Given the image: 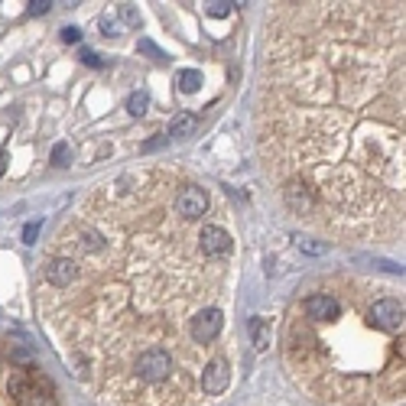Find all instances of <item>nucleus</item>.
<instances>
[{"label":"nucleus","mask_w":406,"mask_h":406,"mask_svg":"<svg viewBox=\"0 0 406 406\" xmlns=\"http://www.w3.org/2000/svg\"><path fill=\"white\" fill-rule=\"evenodd\" d=\"M403 4H273L257 92V153L280 205L338 241L400 244Z\"/></svg>","instance_id":"f257e3e1"},{"label":"nucleus","mask_w":406,"mask_h":406,"mask_svg":"<svg viewBox=\"0 0 406 406\" xmlns=\"http://www.w3.org/2000/svg\"><path fill=\"white\" fill-rule=\"evenodd\" d=\"M179 169L101 185L59 228L36 273L39 309L72 371L111 406L195 403L205 351L192 315L228 290L231 260H208L176 215Z\"/></svg>","instance_id":"f03ea898"},{"label":"nucleus","mask_w":406,"mask_h":406,"mask_svg":"<svg viewBox=\"0 0 406 406\" xmlns=\"http://www.w3.org/2000/svg\"><path fill=\"white\" fill-rule=\"evenodd\" d=\"M383 283L331 276L290 309L283 364L299 390L325 406H397L406 393V331L374 322Z\"/></svg>","instance_id":"7ed1b4c3"},{"label":"nucleus","mask_w":406,"mask_h":406,"mask_svg":"<svg viewBox=\"0 0 406 406\" xmlns=\"http://www.w3.org/2000/svg\"><path fill=\"white\" fill-rule=\"evenodd\" d=\"M7 393L16 400V406H59L55 393L43 377H33L26 371H13L7 380Z\"/></svg>","instance_id":"20e7f679"},{"label":"nucleus","mask_w":406,"mask_h":406,"mask_svg":"<svg viewBox=\"0 0 406 406\" xmlns=\"http://www.w3.org/2000/svg\"><path fill=\"white\" fill-rule=\"evenodd\" d=\"M172 208H176V215L189 224H202L208 215V208H212V199H208V192L202 189L199 182H192V179H182L176 189V199H172Z\"/></svg>","instance_id":"39448f33"},{"label":"nucleus","mask_w":406,"mask_h":406,"mask_svg":"<svg viewBox=\"0 0 406 406\" xmlns=\"http://www.w3.org/2000/svg\"><path fill=\"white\" fill-rule=\"evenodd\" d=\"M221 329H224V309L221 306H205L202 312L192 315L189 341L199 348V351H208V348H212V341H218Z\"/></svg>","instance_id":"423d86ee"},{"label":"nucleus","mask_w":406,"mask_h":406,"mask_svg":"<svg viewBox=\"0 0 406 406\" xmlns=\"http://www.w3.org/2000/svg\"><path fill=\"white\" fill-rule=\"evenodd\" d=\"M228 380H231V364H228V358H221V354L208 358L205 368L199 371V387H202L205 397H218V393H224Z\"/></svg>","instance_id":"0eeeda50"},{"label":"nucleus","mask_w":406,"mask_h":406,"mask_svg":"<svg viewBox=\"0 0 406 406\" xmlns=\"http://www.w3.org/2000/svg\"><path fill=\"white\" fill-rule=\"evenodd\" d=\"M247 331H251V345L257 348V351H267L270 341H273V329H270L267 319H263V315H253L251 322H247Z\"/></svg>","instance_id":"6e6552de"},{"label":"nucleus","mask_w":406,"mask_h":406,"mask_svg":"<svg viewBox=\"0 0 406 406\" xmlns=\"http://www.w3.org/2000/svg\"><path fill=\"white\" fill-rule=\"evenodd\" d=\"M195 131H199V117L192 114V111H179L172 117V124H169V137L172 140H189Z\"/></svg>","instance_id":"1a4fd4ad"},{"label":"nucleus","mask_w":406,"mask_h":406,"mask_svg":"<svg viewBox=\"0 0 406 406\" xmlns=\"http://www.w3.org/2000/svg\"><path fill=\"white\" fill-rule=\"evenodd\" d=\"M202 82H205V75H202L199 69H182L176 75V84H179V92L182 94H195L202 88Z\"/></svg>","instance_id":"9d476101"},{"label":"nucleus","mask_w":406,"mask_h":406,"mask_svg":"<svg viewBox=\"0 0 406 406\" xmlns=\"http://www.w3.org/2000/svg\"><path fill=\"white\" fill-rule=\"evenodd\" d=\"M146 108H150V94L146 92H133L131 98H127V111H131L133 117H143Z\"/></svg>","instance_id":"9b49d317"},{"label":"nucleus","mask_w":406,"mask_h":406,"mask_svg":"<svg viewBox=\"0 0 406 406\" xmlns=\"http://www.w3.org/2000/svg\"><path fill=\"white\" fill-rule=\"evenodd\" d=\"M117 13H121V20L127 26L140 30V13H137V7H133V4H121V7H117Z\"/></svg>","instance_id":"f8f14e48"},{"label":"nucleus","mask_w":406,"mask_h":406,"mask_svg":"<svg viewBox=\"0 0 406 406\" xmlns=\"http://www.w3.org/2000/svg\"><path fill=\"white\" fill-rule=\"evenodd\" d=\"M72 163V146L69 143H55L53 146V166H69Z\"/></svg>","instance_id":"ddd939ff"},{"label":"nucleus","mask_w":406,"mask_h":406,"mask_svg":"<svg viewBox=\"0 0 406 406\" xmlns=\"http://www.w3.org/2000/svg\"><path fill=\"white\" fill-rule=\"evenodd\" d=\"M140 53H143V55H150V59H156V62H166L169 59V55L166 53H163V49L160 46H156V43H150V39H140Z\"/></svg>","instance_id":"4468645a"},{"label":"nucleus","mask_w":406,"mask_h":406,"mask_svg":"<svg viewBox=\"0 0 406 406\" xmlns=\"http://www.w3.org/2000/svg\"><path fill=\"white\" fill-rule=\"evenodd\" d=\"M234 7H238V4H231V0H221V4H205V13L208 16H228V13H234Z\"/></svg>","instance_id":"2eb2a0df"},{"label":"nucleus","mask_w":406,"mask_h":406,"mask_svg":"<svg viewBox=\"0 0 406 406\" xmlns=\"http://www.w3.org/2000/svg\"><path fill=\"white\" fill-rule=\"evenodd\" d=\"M98 26H101V33H104V36H108V39L121 36V23H117V20H111V16H101V20H98Z\"/></svg>","instance_id":"dca6fc26"},{"label":"nucleus","mask_w":406,"mask_h":406,"mask_svg":"<svg viewBox=\"0 0 406 406\" xmlns=\"http://www.w3.org/2000/svg\"><path fill=\"white\" fill-rule=\"evenodd\" d=\"M299 247L306 253H312V257H322V253H329V244L325 241H299Z\"/></svg>","instance_id":"f3484780"},{"label":"nucleus","mask_w":406,"mask_h":406,"mask_svg":"<svg viewBox=\"0 0 406 406\" xmlns=\"http://www.w3.org/2000/svg\"><path fill=\"white\" fill-rule=\"evenodd\" d=\"M82 62L84 65H92V69H101V65H104V59H101L94 49H82Z\"/></svg>","instance_id":"a211bd4d"},{"label":"nucleus","mask_w":406,"mask_h":406,"mask_svg":"<svg viewBox=\"0 0 406 406\" xmlns=\"http://www.w3.org/2000/svg\"><path fill=\"white\" fill-rule=\"evenodd\" d=\"M36 238H39V221H30V224H26V228H23V244H36Z\"/></svg>","instance_id":"6ab92c4d"},{"label":"nucleus","mask_w":406,"mask_h":406,"mask_svg":"<svg viewBox=\"0 0 406 406\" xmlns=\"http://www.w3.org/2000/svg\"><path fill=\"white\" fill-rule=\"evenodd\" d=\"M49 7H53V0H33V4H30V13H33V16H43V13H49Z\"/></svg>","instance_id":"aec40b11"},{"label":"nucleus","mask_w":406,"mask_h":406,"mask_svg":"<svg viewBox=\"0 0 406 406\" xmlns=\"http://www.w3.org/2000/svg\"><path fill=\"white\" fill-rule=\"evenodd\" d=\"M163 143H166V137H163V133H160V137H153V140H146V143L143 146H140V150H143V153H150V150H160V146Z\"/></svg>","instance_id":"412c9836"},{"label":"nucleus","mask_w":406,"mask_h":406,"mask_svg":"<svg viewBox=\"0 0 406 406\" xmlns=\"http://www.w3.org/2000/svg\"><path fill=\"white\" fill-rule=\"evenodd\" d=\"M62 39H65V43H78V39H82V33H78L75 26H69V30H62Z\"/></svg>","instance_id":"4be33fe9"},{"label":"nucleus","mask_w":406,"mask_h":406,"mask_svg":"<svg viewBox=\"0 0 406 406\" xmlns=\"http://www.w3.org/2000/svg\"><path fill=\"white\" fill-rule=\"evenodd\" d=\"M0 169H4V153H0Z\"/></svg>","instance_id":"5701e85b"}]
</instances>
